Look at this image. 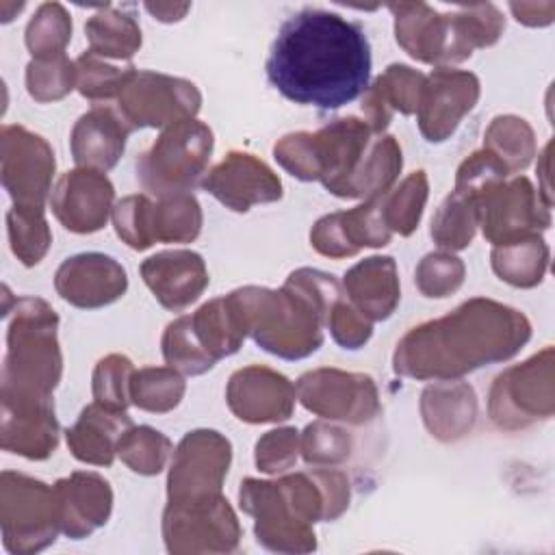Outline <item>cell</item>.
Instances as JSON below:
<instances>
[{
	"instance_id": "1",
	"label": "cell",
	"mask_w": 555,
	"mask_h": 555,
	"mask_svg": "<svg viewBox=\"0 0 555 555\" xmlns=\"http://www.w3.org/2000/svg\"><path fill=\"white\" fill-rule=\"evenodd\" d=\"M264 69L286 100L336 111L369 89L371 43L362 24L334 11L301 9L280 26Z\"/></svg>"
},
{
	"instance_id": "2",
	"label": "cell",
	"mask_w": 555,
	"mask_h": 555,
	"mask_svg": "<svg viewBox=\"0 0 555 555\" xmlns=\"http://www.w3.org/2000/svg\"><path fill=\"white\" fill-rule=\"evenodd\" d=\"M529 336L525 314L477 297L442 319L412 327L397 345L392 362L401 375L453 379L512 358Z\"/></svg>"
},
{
	"instance_id": "3",
	"label": "cell",
	"mask_w": 555,
	"mask_h": 555,
	"mask_svg": "<svg viewBox=\"0 0 555 555\" xmlns=\"http://www.w3.org/2000/svg\"><path fill=\"white\" fill-rule=\"evenodd\" d=\"M241 507L256 518L258 544L278 553L317 548L310 525L334 520L349 505V483L338 470H312L278 481L245 479L238 490Z\"/></svg>"
},
{
	"instance_id": "4",
	"label": "cell",
	"mask_w": 555,
	"mask_h": 555,
	"mask_svg": "<svg viewBox=\"0 0 555 555\" xmlns=\"http://www.w3.org/2000/svg\"><path fill=\"white\" fill-rule=\"evenodd\" d=\"M247 332L269 353L297 360L323 343L321 325L343 291L334 275L317 269L293 271L282 291L247 286L230 293Z\"/></svg>"
},
{
	"instance_id": "5",
	"label": "cell",
	"mask_w": 555,
	"mask_h": 555,
	"mask_svg": "<svg viewBox=\"0 0 555 555\" xmlns=\"http://www.w3.org/2000/svg\"><path fill=\"white\" fill-rule=\"evenodd\" d=\"M397 43L425 63H455L475 48L492 46L505 20L492 4L464 9L457 15H438L427 4H390Z\"/></svg>"
},
{
	"instance_id": "6",
	"label": "cell",
	"mask_w": 555,
	"mask_h": 555,
	"mask_svg": "<svg viewBox=\"0 0 555 555\" xmlns=\"http://www.w3.org/2000/svg\"><path fill=\"white\" fill-rule=\"evenodd\" d=\"M371 128L356 119L343 117L319 132H295L282 137L275 147V160L299 180H319L323 186L340 195L349 178L360 167L369 150Z\"/></svg>"
},
{
	"instance_id": "7",
	"label": "cell",
	"mask_w": 555,
	"mask_h": 555,
	"mask_svg": "<svg viewBox=\"0 0 555 555\" xmlns=\"http://www.w3.org/2000/svg\"><path fill=\"white\" fill-rule=\"evenodd\" d=\"M54 310L33 297L17 304L9 327V353L2 369V392L50 397L61 377Z\"/></svg>"
},
{
	"instance_id": "8",
	"label": "cell",
	"mask_w": 555,
	"mask_h": 555,
	"mask_svg": "<svg viewBox=\"0 0 555 555\" xmlns=\"http://www.w3.org/2000/svg\"><path fill=\"white\" fill-rule=\"evenodd\" d=\"M212 152V130L184 119L165 128L156 143L137 158V180L158 197L191 193Z\"/></svg>"
},
{
	"instance_id": "9",
	"label": "cell",
	"mask_w": 555,
	"mask_h": 555,
	"mask_svg": "<svg viewBox=\"0 0 555 555\" xmlns=\"http://www.w3.org/2000/svg\"><path fill=\"white\" fill-rule=\"evenodd\" d=\"M54 486L15 473H2V531L13 553H37L59 533Z\"/></svg>"
},
{
	"instance_id": "10",
	"label": "cell",
	"mask_w": 555,
	"mask_h": 555,
	"mask_svg": "<svg viewBox=\"0 0 555 555\" xmlns=\"http://www.w3.org/2000/svg\"><path fill=\"white\" fill-rule=\"evenodd\" d=\"M490 418L505 429L525 427L553 414V349L501 373L490 390Z\"/></svg>"
},
{
	"instance_id": "11",
	"label": "cell",
	"mask_w": 555,
	"mask_h": 555,
	"mask_svg": "<svg viewBox=\"0 0 555 555\" xmlns=\"http://www.w3.org/2000/svg\"><path fill=\"white\" fill-rule=\"evenodd\" d=\"M117 111L134 128H163L193 119L199 111L202 95L184 78L154 72H134L117 98Z\"/></svg>"
},
{
	"instance_id": "12",
	"label": "cell",
	"mask_w": 555,
	"mask_h": 555,
	"mask_svg": "<svg viewBox=\"0 0 555 555\" xmlns=\"http://www.w3.org/2000/svg\"><path fill=\"white\" fill-rule=\"evenodd\" d=\"M230 460L232 447L219 431H189L173 453L167 481L169 503H195L219 496Z\"/></svg>"
},
{
	"instance_id": "13",
	"label": "cell",
	"mask_w": 555,
	"mask_h": 555,
	"mask_svg": "<svg viewBox=\"0 0 555 555\" xmlns=\"http://www.w3.org/2000/svg\"><path fill=\"white\" fill-rule=\"evenodd\" d=\"M477 223L492 245H507L527 236H535L551 225V206L540 191L522 176L512 182L494 184L475 199Z\"/></svg>"
},
{
	"instance_id": "14",
	"label": "cell",
	"mask_w": 555,
	"mask_h": 555,
	"mask_svg": "<svg viewBox=\"0 0 555 555\" xmlns=\"http://www.w3.org/2000/svg\"><path fill=\"white\" fill-rule=\"evenodd\" d=\"M163 535L171 553H228L241 538V527L228 501L219 494L195 503H169Z\"/></svg>"
},
{
	"instance_id": "15",
	"label": "cell",
	"mask_w": 555,
	"mask_h": 555,
	"mask_svg": "<svg viewBox=\"0 0 555 555\" xmlns=\"http://www.w3.org/2000/svg\"><path fill=\"white\" fill-rule=\"evenodd\" d=\"M304 408L323 416L353 425L371 421L377 410V390L369 375L319 369L304 373L295 386Z\"/></svg>"
},
{
	"instance_id": "16",
	"label": "cell",
	"mask_w": 555,
	"mask_h": 555,
	"mask_svg": "<svg viewBox=\"0 0 555 555\" xmlns=\"http://www.w3.org/2000/svg\"><path fill=\"white\" fill-rule=\"evenodd\" d=\"M54 152L39 137L22 126L2 130V182L15 206H39L50 191Z\"/></svg>"
},
{
	"instance_id": "17",
	"label": "cell",
	"mask_w": 555,
	"mask_h": 555,
	"mask_svg": "<svg viewBox=\"0 0 555 555\" xmlns=\"http://www.w3.org/2000/svg\"><path fill=\"white\" fill-rule=\"evenodd\" d=\"M479 98V80L470 72L440 67L425 76L418 95V128L431 143L444 141Z\"/></svg>"
},
{
	"instance_id": "18",
	"label": "cell",
	"mask_w": 555,
	"mask_h": 555,
	"mask_svg": "<svg viewBox=\"0 0 555 555\" xmlns=\"http://www.w3.org/2000/svg\"><path fill=\"white\" fill-rule=\"evenodd\" d=\"M59 423L50 397L2 392V447L30 460L54 453Z\"/></svg>"
},
{
	"instance_id": "19",
	"label": "cell",
	"mask_w": 555,
	"mask_h": 555,
	"mask_svg": "<svg viewBox=\"0 0 555 555\" xmlns=\"http://www.w3.org/2000/svg\"><path fill=\"white\" fill-rule=\"evenodd\" d=\"M390 234L382 212V195H375L347 212L319 219L310 232V243L323 256L345 258L358 254L362 247L388 245Z\"/></svg>"
},
{
	"instance_id": "20",
	"label": "cell",
	"mask_w": 555,
	"mask_h": 555,
	"mask_svg": "<svg viewBox=\"0 0 555 555\" xmlns=\"http://www.w3.org/2000/svg\"><path fill=\"white\" fill-rule=\"evenodd\" d=\"M202 186L230 210L247 212L254 204L282 197L280 178L247 152H230L206 178Z\"/></svg>"
},
{
	"instance_id": "21",
	"label": "cell",
	"mask_w": 555,
	"mask_h": 555,
	"mask_svg": "<svg viewBox=\"0 0 555 555\" xmlns=\"http://www.w3.org/2000/svg\"><path fill=\"white\" fill-rule=\"evenodd\" d=\"M115 189L95 169L67 171L52 191V210L65 230L91 234L104 228Z\"/></svg>"
},
{
	"instance_id": "22",
	"label": "cell",
	"mask_w": 555,
	"mask_h": 555,
	"mask_svg": "<svg viewBox=\"0 0 555 555\" xmlns=\"http://www.w3.org/2000/svg\"><path fill=\"white\" fill-rule=\"evenodd\" d=\"M295 386L267 366L236 371L228 384V405L245 423H275L293 414Z\"/></svg>"
},
{
	"instance_id": "23",
	"label": "cell",
	"mask_w": 555,
	"mask_h": 555,
	"mask_svg": "<svg viewBox=\"0 0 555 555\" xmlns=\"http://www.w3.org/2000/svg\"><path fill=\"white\" fill-rule=\"evenodd\" d=\"M54 286L65 301L78 308H102L126 293L128 278L111 256L78 254L59 267Z\"/></svg>"
},
{
	"instance_id": "24",
	"label": "cell",
	"mask_w": 555,
	"mask_h": 555,
	"mask_svg": "<svg viewBox=\"0 0 555 555\" xmlns=\"http://www.w3.org/2000/svg\"><path fill=\"white\" fill-rule=\"evenodd\" d=\"M141 275L167 310H184L208 286V271L199 254L189 249L160 251L141 264Z\"/></svg>"
},
{
	"instance_id": "25",
	"label": "cell",
	"mask_w": 555,
	"mask_h": 555,
	"mask_svg": "<svg viewBox=\"0 0 555 555\" xmlns=\"http://www.w3.org/2000/svg\"><path fill=\"white\" fill-rule=\"evenodd\" d=\"M61 531L80 540L108 520L113 492L108 481L95 473H74L54 483Z\"/></svg>"
},
{
	"instance_id": "26",
	"label": "cell",
	"mask_w": 555,
	"mask_h": 555,
	"mask_svg": "<svg viewBox=\"0 0 555 555\" xmlns=\"http://www.w3.org/2000/svg\"><path fill=\"white\" fill-rule=\"evenodd\" d=\"M130 126L119 111L106 106H93L85 113L72 130L74 160L85 169L106 171L117 165L124 154Z\"/></svg>"
},
{
	"instance_id": "27",
	"label": "cell",
	"mask_w": 555,
	"mask_h": 555,
	"mask_svg": "<svg viewBox=\"0 0 555 555\" xmlns=\"http://www.w3.org/2000/svg\"><path fill=\"white\" fill-rule=\"evenodd\" d=\"M132 427L126 410H113L102 403H91L80 412V418L67 429V444L80 462L111 466L121 436Z\"/></svg>"
},
{
	"instance_id": "28",
	"label": "cell",
	"mask_w": 555,
	"mask_h": 555,
	"mask_svg": "<svg viewBox=\"0 0 555 555\" xmlns=\"http://www.w3.org/2000/svg\"><path fill=\"white\" fill-rule=\"evenodd\" d=\"M345 288L369 321H384L399 304L397 264L390 256H373L349 269Z\"/></svg>"
},
{
	"instance_id": "29",
	"label": "cell",
	"mask_w": 555,
	"mask_h": 555,
	"mask_svg": "<svg viewBox=\"0 0 555 555\" xmlns=\"http://www.w3.org/2000/svg\"><path fill=\"white\" fill-rule=\"evenodd\" d=\"M425 76L408 65H390L371 89H366V98L362 100V111L369 117V128L373 132H382L392 113L412 115L418 106V95L423 89Z\"/></svg>"
},
{
	"instance_id": "30",
	"label": "cell",
	"mask_w": 555,
	"mask_h": 555,
	"mask_svg": "<svg viewBox=\"0 0 555 555\" xmlns=\"http://www.w3.org/2000/svg\"><path fill=\"white\" fill-rule=\"evenodd\" d=\"M423 421L431 436L440 440H455L470 431L475 423V392L466 384H436L423 392Z\"/></svg>"
},
{
	"instance_id": "31",
	"label": "cell",
	"mask_w": 555,
	"mask_h": 555,
	"mask_svg": "<svg viewBox=\"0 0 555 555\" xmlns=\"http://www.w3.org/2000/svg\"><path fill=\"white\" fill-rule=\"evenodd\" d=\"M401 147L397 145L395 137H382L373 141L360 167L349 178L338 197H375L386 193V189L401 171Z\"/></svg>"
},
{
	"instance_id": "32",
	"label": "cell",
	"mask_w": 555,
	"mask_h": 555,
	"mask_svg": "<svg viewBox=\"0 0 555 555\" xmlns=\"http://www.w3.org/2000/svg\"><path fill=\"white\" fill-rule=\"evenodd\" d=\"M548 264V247L535 234L507 245H494L492 249V269L494 273L520 288H531L542 282Z\"/></svg>"
},
{
	"instance_id": "33",
	"label": "cell",
	"mask_w": 555,
	"mask_h": 555,
	"mask_svg": "<svg viewBox=\"0 0 555 555\" xmlns=\"http://www.w3.org/2000/svg\"><path fill=\"white\" fill-rule=\"evenodd\" d=\"M87 39L91 54L111 59H130L141 46V28L130 15L117 11H102L87 24Z\"/></svg>"
},
{
	"instance_id": "34",
	"label": "cell",
	"mask_w": 555,
	"mask_h": 555,
	"mask_svg": "<svg viewBox=\"0 0 555 555\" xmlns=\"http://www.w3.org/2000/svg\"><path fill=\"white\" fill-rule=\"evenodd\" d=\"M202 210L191 193L160 197L152 204V243H189L199 234Z\"/></svg>"
},
{
	"instance_id": "35",
	"label": "cell",
	"mask_w": 555,
	"mask_h": 555,
	"mask_svg": "<svg viewBox=\"0 0 555 555\" xmlns=\"http://www.w3.org/2000/svg\"><path fill=\"white\" fill-rule=\"evenodd\" d=\"M486 150H490L507 171H522L533 154L535 141L529 124L514 115H503L492 119L486 132Z\"/></svg>"
},
{
	"instance_id": "36",
	"label": "cell",
	"mask_w": 555,
	"mask_h": 555,
	"mask_svg": "<svg viewBox=\"0 0 555 555\" xmlns=\"http://www.w3.org/2000/svg\"><path fill=\"white\" fill-rule=\"evenodd\" d=\"M184 395V379L176 369L150 366L132 373L130 379V401L147 412H169Z\"/></svg>"
},
{
	"instance_id": "37",
	"label": "cell",
	"mask_w": 555,
	"mask_h": 555,
	"mask_svg": "<svg viewBox=\"0 0 555 555\" xmlns=\"http://www.w3.org/2000/svg\"><path fill=\"white\" fill-rule=\"evenodd\" d=\"M427 199V176L425 171L410 173L395 191L382 193V212L390 232L408 236L416 230L423 206Z\"/></svg>"
},
{
	"instance_id": "38",
	"label": "cell",
	"mask_w": 555,
	"mask_h": 555,
	"mask_svg": "<svg viewBox=\"0 0 555 555\" xmlns=\"http://www.w3.org/2000/svg\"><path fill=\"white\" fill-rule=\"evenodd\" d=\"M477 225L475 202L453 191L431 219V238L444 249H464L470 245Z\"/></svg>"
},
{
	"instance_id": "39",
	"label": "cell",
	"mask_w": 555,
	"mask_h": 555,
	"mask_svg": "<svg viewBox=\"0 0 555 555\" xmlns=\"http://www.w3.org/2000/svg\"><path fill=\"white\" fill-rule=\"evenodd\" d=\"M9 236L13 254L26 264H37L50 247V230L39 206H13L9 212Z\"/></svg>"
},
{
	"instance_id": "40",
	"label": "cell",
	"mask_w": 555,
	"mask_h": 555,
	"mask_svg": "<svg viewBox=\"0 0 555 555\" xmlns=\"http://www.w3.org/2000/svg\"><path fill=\"white\" fill-rule=\"evenodd\" d=\"M169 451H171L169 438H165L160 431L147 425H141V427L132 425L117 444L119 457L130 466L132 473H139V475L160 473L169 457Z\"/></svg>"
},
{
	"instance_id": "41",
	"label": "cell",
	"mask_w": 555,
	"mask_h": 555,
	"mask_svg": "<svg viewBox=\"0 0 555 555\" xmlns=\"http://www.w3.org/2000/svg\"><path fill=\"white\" fill-rule=\"evenodd\" d=\"M72 39V22L65 9L56 2L39 7L37 15L26 28V46L37 59H54L63 54L65 43Z\"/></svg>"
},
{
	"instance_id": "42",
	"label": "cell",
	"mask_w": 555,
	"mask_h": 555,
	"mask_svg": "<svg viewBox=\"0 0 555 555\" xmlns=\"http://www.w3.org/2000/svg\"><path fill=\"white\" fill-rule=\"evenodd\" d=\"M163 356L171 369H180L186 375H202L215 366V360L199 347L189 314L169 323L163 336Z\"/></svg>"
},
{
	"instance_id": "43",
	"label": "cell",
	"mask_w": 555,
	"mask_h": 555,
	"mask_svg": "<svg viewBox=\"0 0 555 555\" xmlns=\"http://www.w3.org/2000/svg\"><path fill=\"white\" fill-rule=\"evenodd\" d=\"M132 74H134V67L119 69V67L106 65L104 61H100V56L91 52H85L76 61V87L85 98L93 102L108 100L113 95L119 98V93L124 91Z\"/></svg>"
},
{
	"instance_id": "44",
	"label": "cell",
	"mask_w": 555,
	"mask_h": 555,
	"mask_svg": "<svg viewBox=\"0 0 555 555\" xmlns=\"http://www.w3.org/2000/svg\"><path fill=\"white\" fill-rule=\"evenodd\" d=\"M76 82V65L65 54L54 59H35L26 69L28 93L39 102L63 98Z\"/></svg>"
},
{
	"instance_id": "45",
	"label": "cell",
	"mask_w": 555,
	"mask_h": 555,
	"mask_svg": "<svg viewBox=\"0 0 555 555\" xmlns=\"http://www.w3.org/2000/svg\"><path fill=\"white\" fill-rule=\"evenodd\" d=\"M132 362L126 356H106L98 362L93 373V397L98 403L126 410L130 401V379H132Z\"/></svg>"
},
{
	"instance_id": "46",
	"label": "cell",
	"mask_w": 555,
	"mask_h": 555,
	"mask_svg": "<svg viewBox=\"0 0 555 555\" xmlns=\"http://www.w3.org/2000/svg\"><path fill=\"white\" fill-rule=\"evenodd\" d=\"M509 171L505 169V165L490 152V150H481L470 154L457 169L455 176V193L468 197V199H477L481 197L488 189H492L494 184L503 182L505 176Z\"/></svg>"
},
{
	"instance_id": "47",
	"label": "cell",
	"mask_w": 555,
	"mask_h": 555,
	"mask_svg": "<svg viewBox=\"0 0 555 555\" xmlns=\"http://www.w3.org/2000/svg\"><path fill=\"white\" fill-rule=\"evenodd\" d=\"M414 280L425 297H449L464 280V264L451 254H427L418 264Z\"/></svg>"
},
{
	"instance_id": "48",
	"label": "cell",
	"mask_w": 555,
	"mask_h": 555,
	"mask_svg": "<svg viewBox=\"0 0 555 555\" xmlns=\"http://www.w3.org/2000/svg\"><path fill=\"white\" fill-rule=\"evenodd\" d=\"M113 221L117 236L132 249H147L152 243V202L145 195L124 197L115 210Z\"/></svg>"
},
{
	"instance_id": "49",
	"label": "cell",
	"mask_w": 555,
	"mask_h": 555,
	"mask_svg": "<svg viewBox=\"0 0 555 555\" xmlns=\"http://www.w3.org/2000/svg\"><path fill=\"white\" fill-rule=\"evenodd\" d=\"M301 451L308 464H338L351 451L347 431L325 423H310L301 436Z\"/></svg>"
},
{
	"instance_id": "50",
	"label": "cell",
	"mask_w": 555,
	"mask_h": 555,
	"mask_svg": "<svg viewBox=\"0 0 555 555\" xmlns=\"http://www.w3.org/2000/svg\"><path fill=\"white\" fill-rule=\"evenodd\" d=\"M299 451V431L293 427L273 429L256 442V466L264 473H282L291 468Z\"/></svg>"
},
{
	"instance_id": "51",
	"label": "cell",
	"mask_w": 555,
	"mask_h": 555,
	"mask_svg": "<svg viewBox=\"0 0 555 555\" xmlns=\"http://www.w3.org/2000/svg\"><path fill=\"white\" fill-rule=\"evenodd\" d=\"M327 325L334 340L343 349H360L373 334L371 321L358 308L343 301V297L332 306L327 314Z\"/></svg>"
}]
</instances>
